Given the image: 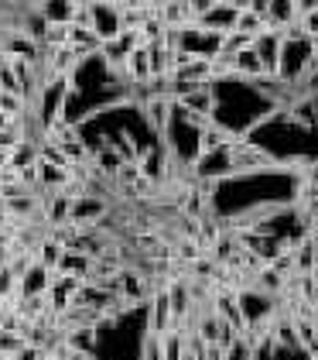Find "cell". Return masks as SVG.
<instances>
[{
  "instance_id": "cell-2",
  "label": "cell",
  "mask_w": 318,
  "mask_h": 360,
  "mask_svg": "<svg viewBox=\"0 0 318 360\" xmlns=\"http://www.w3.org/2000/svg\"><path fill=\"white\" fill-rule=\"evenodd\" d=\"M89 14H93V34L100 38V45L120 38V4H89Z\"/></svg>"
},
{
  "instance_id": "cell-1",
  "label": "cell",
  "mask_w": 318,
  "mask_h": 360,
  "mask_svg": "<svg viewBox=\"0 0 318 360\" xmlns=\"http://www.w3.org/2000/svg\"><path fill=\"white\" fill-rule=\"evenodd\" d=\"M106 199H100V195H89V193H82V195H72V206H69V223L72 226H96V223H103L106 217Z\"/></svg>"
},
{
  "instance_id": "cell-5",
  "label": "cell",
  "mask_w": 318,
  "mask_h": 360,
  "mask_svg": "<svg viewBox=\"0 0 318 360\" xmlns=\"http://www.w3.org/2000/svg\"><path fill=\"white\" fill-rule=\"evenodd\" d=\"M253 56L260 58L264 72L270 79H277V62H281V34L277 31H260L253 38Z\"/></svg>"
},
{
  "instance_id": "cell-8",
  "label": "cell",
  "mask_w": 318,
  "mask_h": 360,
  "mask_svg": "<svg viewBox=\"0 0 318 360\" xmlns=\"http://www.w3.org/2000/svg\"><path fill=\"white\" fill-rule=\"evenodd\" d=\"M223 360H253V347H250V340L239 333L237 340L226 347V354H223Z\"/></svg>"
},
{
  "instance_id": "cell-9",
  "label": "cell",
  "mask_w": 318,
  "mask_h": 360,
  "mask_svg": "<svg viewBox=\"0 0 318 360\" xmlns=\"http://www.w3.org/2000/svg\"><path fill=\"white\" fill-rule=\"evenodd\" d=\"M140 360H164L158 333H144V336H140Z\"/></svg>"
},
{
  "instance_id": "cell-4",
  "label": "cell",
  "mask_w": 318,
  "mask_h": 360,
  "mask_svg": "<svg viewBox=\"0 0 318 360\" xmlns=\"http://www.w3.org/2000/svg\"><path fill=\"white\" fill-rule=\"evenodd\" d=\"M175 323L171 316V302H168V288H154L147 299V333H168Z\"/></svg>"
},
{
  "instance_id": "cell-7",
  "label": "cell",
  "mask_w": 318,
  "mask_h": 360,
  "mask_svg": "<svg viewBox=\"0 0 318 360\" xmlns=\"http://www.w3.org/2000/svg\"><path fill=\"white\" fill-rule=\"evenodd\" d=\"M93 158H96L100 172H103V175H110V179H113V175L120 172V165H124V158H120V155H117L110 144H100V148L93 151Z\"/></svg>"
},
{
  "instance_id": "cell-6",
  "label": "cell",
  "mask_w": 318,
  "mask_h": 360,
  "mask_svg": "<svg viewBox=\"0 0 318 360\" xmlns=\"http://www.w3.org/2000/svg\"><path fill=\"white\" fill-rule=\"evenodd\" d=\"M69 206H72V195L69 193H55L52 199H48V206H45V223H52V226L69 223Z\"/></svg>"
},
{
  "instance_id": "cell-10",
  "label": "cell",
  "mask_w": 318,
  "mask_h": 360,
  "mask_svg": "<svg viewBox=\"0 0 318 360\" xmlns=\"http://www.w3.org/2000/svg\"><path fill=\"white\" fill-rule=\"evenodd\" d=\"M14 288H18V275H14L7 264H0V299H11Z\"/></svg>"
},
{
  "instance_id": "cell-3",
  "label": "cell",
  "mask_w": 318,
  "mask_h": 360,
  "mask_svg": "<svg viewBox=\"0 0 318 360\" xmlns=\"http://www.w3.org/2000/svg\"><path fill=\"white\" fill-rule=\"evenodd\" d=\"M140 113H144L147 131H151L154 138H161L164 127L171 124V100H168L164 93H154V96H147V100L140 103Z\"/></svg>"
},
{
  "instance_id": "cell-11",
  "label": "cell",
  "mask_w": 318,
  "mask_h": 360,
  "mask_svg": "<svg viewBox=\"0 0 318 360\" xmlns=\"http://www.w3.org/2000/svg\"><path fill=\"white\" fill-rule=\"evenodd\" d=\"M315 281H318V268H315Z\"/></svg>"
}]
</instances>
